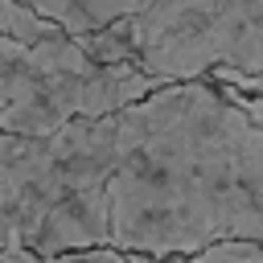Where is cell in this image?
I'll list each match as a JSON object with an SVG mask.
<instances>
[{"label": "cell", "mask_w": 263, "mask_h": 263, "mask_svg": "<svg viewBox=\"0 0 263 263\" xmlns=\"http://www.w3.org/2000/svg\"><path fill=\"white\" fill-rule=\"evenodd\" d=\"M0 263H74L66 255H29V251H0Z\"/></svg>", "instance_id": "10"}, {"label": "cell", "mask_w": 263, "mask_h": 263, "mask_svg": "<svg viewBox=\"0 0 263 263\" xmlns=\"http://www.w3.org/2000/svg\"><path fill=\"white\" fill-rule=\"evenodd\" d=\"M33 12H41L45 21H53L62 33L78 37V33H90L115 16H127L152 0H25Z\"/></svg>", "instance_id": "5"}, {"label": "cell", "mask_w": 263, "mask_h": 263, "mask_svg": "<svg viewBox=\"0 0 263 263\" xmlns=\"http://www.w3.org/2000/svg\"><path fill=\"white\" fill-rule=\"evenodd\" d=\"M95 62H127L160 82L263 70V0H152L74 37Z\"/></svg>", "instance_id": "3"}, {"label": "cell", "mask_w": 263, "mask_h": 263, "mask_svg": "<svg viewBox=\"0 0 263 263\" xmlns=\"http://www.w3.org/2000/svg\"><path fill=\"white\" fill-rule=\"evenodd\" d=\"M74 263H164L156 255H144V251H119V247H86V251H70Z\"/></svg>", "instance_id": "8"}, {"label": "cell", "mask_w": 263, "mask_h": 263, "mask_svg": "<svg viewBox=\"0 0 263 263\" xmlns=\"http://www.w3.org/2000/svg\"><path fill=\"white\" fill-rule=\"evenodd\" d=\"M0 33L25 37V41H41L49 33H62V29L53 21H45L41 12H33L25 0H0Z\"/></svg>", "instance_id": "7"}, {"label": "cell", "mask_w": 263, "mask_h": 263, "mask_svg": "<svg viewBox=\"0 0 263 263\" xmlns=\"http://www.w3.org/2000/svg\"><path fill=\"white\" fill-rule=\"evenodd\" d=\"M111 156L115 111L66 119L49 136L0 132V251L103 247Z\"/></svg>", "instance_id": "2"}, {"label": "cell", "mask_w": 263, "mask_h": 263, "mask_svg": "<svg viewBox=\"0 0 263 263\" xmlns=\"http://www.w3.org/2000/svg\"><path fill=\"white\" fill-rule=\"evenodd\" d=\"M160 78L127 62H95L70 33L41 41L0 33V132L49 136L78 115H111Z\"/></svg>", "instance_id": "4"}, {"label": "cell", "mask_w": 263, "mask_h": 263, "mask_svg": "<svg viewBox=\"0 0 263 263\" xmlns=\"http://www.w3.org/2000/svg\"><path fill=\"white\" fill-rule=\"evenodd\" d=\"M263 242V127L210 78L160 82L115 111L107 247L156 259Z\"/></svg>", "instance_id": "1"}, {"label": "cell", "mask_w": 263, "mask_h": 263, "mask_svg": "<svg viewBox=\"0 0 263 263\" xmlns=\"http://www.w3.org/2000/svg\"><path fill=\"white\" fill-rule=\"evenodd\" d=\"M164 263H263V242H255V238H222V242L197 247L189 255H168Z\"/></svg>", "instance_id": "6"}, {"label": "cell", "mask_w": 263, "mask_h": 263, "mask_svg": "<svg viewBox=\"0 0 263 263\" xmlns=\"http://www.w3.org/2000/svg\"><path fill=\"white\" fill-rule=\"evenodd\" d=\"M218 86H222V82H218ZM222 90H226V99H230V103H238V107H242V111L263 127V95H247V90H234V86H222Z\"/></svg>", "instance_id": "9"}]
</instances>
